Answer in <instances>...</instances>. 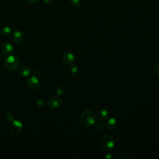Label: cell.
<instances>
[{"label":"cell","mask_w":159,"mask_h":159,"mask_svg":"<svg viewBox=\"0 0 159 159\" xmlns=\"http://www.w3.org/2000/svg\"><path fill=\"white\" fill-rule=\"evenodd\" d=\"M109 117V112L106 109H101L98 114L97 117L100 121L106 120Z\"/></svg>","instance_id":"cell-12"},{"label":"cell","mask_w":159,"mask_h":159,"mask_svg":"<svg viewBox=\"0 0 159 159\" xmlns=\"http://www.w3.org/2000/svg\"><path fill=\"white\" fill-rule=\"evenodd\" d=\"M37 104L39 107H43L44 106H45L46 104V102L44 99H40L39 100H37Z\"/></svg>","instance_id":"cell-20"},{"label":"cell","mask_w":159,"mask_h":159,"mask_svg":"<svg viewBox=\"0 0 159 159\" xmlns=\"http://www.w3.org/2000/svg\"><path fill=\"white\" fill-rule=\"evenodd\" d=\"M95 127L99 130H101L104 129V125L101 122H96V123L94 124Z\"/></svg>","instance_id":"cell-19"},{"label":"cell","mask_w":159,"mask_h":159,"mask_svg":"<svg viewBox=\"0 0 159 159\" xmlns=\"http://www.w3.org/2000/svg\"><path fill=\"white\" fill-rule=\"evenodd\" d=\"M14 50L13 45L9 42L5 43L2 47V52L5 55H11Z\"/></svg>","instance_id":"cell-10"},{"label":"cell","mask_w":159,"mask_h":159,"mask_svg":"<svg viewBox=\"0 0 159 159\" xmlns=\"http://www.w3.org/2000/svg\"><path fill=\"white\" fill-rule=\"evenodd\" d=\"M69 2L75 7H79L81 4V0H69Z\"/></svg>","instance_id":"cell-17"},{"label":"cell","mask_w":159,"mask_h":159,"mask_svg":"<svg viewBox=\"0 0 159 159\" xmlns=\"http://www.w3.org/2000/svg\"><path fill=\"white\" fill-rule=\"evenodd\" d=\"M65 93V88L63 86H58L56 90H55V93L58 96H60L61 95H63Z\"/></svg>","instance_id":"cell-16"},{"label":"cell","mask_w":159,"mask_h":159,"mask_svg":"<svg viewBox=\"0 0 159 159\" xmlns=\"http://www.w3.org/2000/svg\"><path fill=\"white\" fill-rule=\"evenodd\" d=\"M24 39V34L20 30H16L12 35V39L14 43L16 44H20L21 43Z\"/></svg>","instance_id":"cell-8"},{"label":"cell","mask_w":159,"mask_h":159,"mask_svg":"<svg viewBox=\"0 0 159 159\" xmlns=\"http://www.w3.org/2000/svg\"><path fill=\"white\" fill-rule=\"evenodd\" d=\"M28 2L29 3H32V4H34V3H36L39 1V0H27Z\"/></svg>","instance_id":"cell-23"},{"label":"cell","mask_w":159,"mask_h":159,"mask_svg":"<svg viewBox=\"0 0 159 159\" xmlns=\"http://www.w3.org/2000/svg\"><path fill=\"white\" fill-rule=\"evenodd\" d=\"M0 129H1V126H0Z\"/></svg>","instance_id":"cell-25"},{"label":"cell","mask_w":159,"mask_h":159,"mask_svg":"<svg viewBox=\"0 0 159 159\" xmlns=\"http://www.w3.org/2000/svg\"><path fill=\"white\" fill-rule=\"evenodd\" d=\"M117 122L114 117L107 118L105 124L106 127L109 130H112L115 129L117 127Z\"/></svg>","instance_id":"cell-9"},{"label":"cell","mask_w":159,"mask_h":159,"mask_svg":"<svg viewBox=\"0 0 159 159\" xmlns=\"http://www.w3.org/2000/svg\"><path fill=\"white\" fill-rule=\"evenodd\" d=\"M69 72H70V75L72 76H76L78 75V66L75 64H74V63L71 64L69 68Z\"/></svg>","instance_id":"cell-13"},{"label":"cell","mask_w":159,"mask_h":159,"mask_svg":"<svg viewBox=\"0 0 159 159\" xmlns=\"http://www.w3.org/2000/svg\"><path fill=\"white\" fill-rule=\"evenodd\" d=\"M100 145L104 150H110L115 145V140L111 135H104L101 139Z\"/></svg>","instance_id":"cell-3"},{"label":"cell","mask_w":159,"mask_h":159,"mask_svg":"<svg viewBox=\"0 0 159 159\" xmlns=\"http://www.w3.org/2000/svg\"><path fill=\"white\" fill-rule=\"evenodd\" d=\"M129 158V157L128 154L125 152H121L117 156V158H119V159H128Z\"/></svg>","instance_id":"cell-18"},{"label":"cell","mask_w":159,"mask_h":159,"mask_svg":"<svg viewBox=\"0 0 159 159\" xmlns=\"http://www.w3.org/2000/svg\"><path fill=\"white\" fill-rule=\"evenodd\" d=\"M62 104L61 99L58 96H52L51 97L47 102L48 107L52 110H57L60 107Z\"/></svg>","instance_id":"cell-4"},{"label":"cell","mask_w":159,"mask_h":159,"mask_svg":"<svg viewBox=\"0 0 159 159\" xmlns=\"http://www.w3.org/2000/svg\"><path fill=\"white\" fill-rule=\"evenodd\" d=\"M42 1L45 4H50L53 1V0H42Z\"/></svg>","instance_id":"cell-24"},{"label":"cell","mask_w":159,"mask_h":159,"mask_svg":"<svg viewBox=\"0 0 159 159\" xmlns=\"http://www.w3.org/2000/svg\"><path fill=\"white\" fill-rule=\"evenodd\" d=\"M0 32L4 36H8L12 34V29L11 27H9V26H6L1 29Z\"/></svg>","instance_id":"cell-14"},{"label":"cell","mask_w":159,"mask_h":159,"mask_svg":"<svg viewBox=\"0 0 159 159\" xmlns=\"http://www.w3.org/2000/svg\"><path fill=\"white\" fill-rule=\"evenodd\" d=\"M5 118L7 121L9 122H12V120H14L15 119V116L14 114L11 112H7L6 114H5Z\"/></svg>","instance_id":"cell-15"},{"label":"cell","mask_w":159,"mask_h":159,"mask_svg":"<svg viewBox=\"0 0 159 159\" xmlns=\"http://www.w3.org/2000/svg\"><path fill=\"white\" fill-rule=\"evenodd\" d=\"M27 87L32 90H36L37 89L40 85V81L38 78H37L35 76H33L30 77L26 82Z\"/></svg>","instance_id":"cell-6"},{"label":"cell","mask_w":159,"mask_h":159,"mask_svg":"<svg viewBox=\"0 0 159 159\" xmlns=\"http://www.w3.org/2000/svg\"><path fill=\"white\" fill-rule=\"evenodd\" d=\"M154 74L156 76L159 78V63L157 64L154 68Z\"/></svg>","instance_id":"cell-21"},{"label":"cell","mask_w":159,"mask_h":159,"mask_svg":"<svg viewBox=\"0 0 159 159\" xmlns=\"http://www.w3.org/2000/svg\"><path fill=\"white\" fill-rule=\"evenodd\" d=\"M75 60V56L73 53L71 52H65L61 57V61L65 65H71L74 63Z\"/></svg>","instance_id":"cell-7"},{"label":"cell","mask_w":159,"mask_h":159,"mask_svg":"<svg viewBox=\"0 0 159 159\" xmlns=\"http://www.w3.org/2000/svg\"><path fill=\"white\" fill-rule=\"evenodd\" d=\"M19 71L23 76H28L30 75L32 69L29 66L27 65H22L19 67Z\"/></svg>","instance_id":"cell-11"},{"label":"cell","mask_w":159,"mask_h":159,"mask_svg":"<svg viewBox=\"0 0 159 159\" xmlns=\"http://www.w3.org/2000/svg\"><path fill=\"white\" fill-rule=\"evenodd\" d=\"M23 129V125L22 122L18 120H14L9 125L10 132L14 135L19 134Z\"/></svg>","instance_id":"cell-5"},{"label":"cell","mask_w":159,"mask_h":159,"mask_svg":"<svg viewBox=\"0 0 159 159\" xmlns=\"http://www.w3.org/2000/svg\"><path fill=\"white\" fill-rule=\"evenodd\" d=\"M105 158L107 159H114L116 158V157L113 153H107L105 155Z\"/></svg>","instance_id":"cell-22"},{"label":"cell","mask_w":159,"mask_h":159,"mask_svg":"<svg viewBox=\"0 0 159 159\" xmlns=\"http://www.w3.org/2000/svg\"><path fill=\"white\" fill-rule=\"evenodd\" d=\"M97 116L91 110L86 109L82 111L80 115V121L83 125L85 127H91L96 122Z\"/></svg>","instance_id":"cell-1"},{"label":"cell","mask_w":159,"mask_h":159,"mask_svg":"<svg viewBox=\"0 0 159 159\" xmlns=\"http://www.w3.org/2000/svg\"><path fill=\"white\" fill-rule=\"evenodd\" d=\"M19 60L16 56L9 55L4 60V66L7 71L12 72L19 67Z\"/></svg>","instance_id":"cell-2"}]
</instances>
